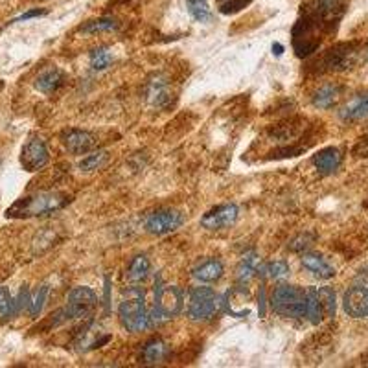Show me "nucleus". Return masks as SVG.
<instances>
[{
  "label": "nucleus",
  "mask_w": 368,
  "mask_h": 368,
  "mask_svg": "<svg viewBox=\"0 0 368 368\" xmlns=\"http://www.w3.org/2000/svg\"><path fill=\"white\" fill-rule=\"evenodd\" d=\"M184 218L179 210L173 208H160V210L149 214L145 220V230L153 236H164V234L175 232L177 228L183 225Z\"/></svg>",
  "instance_id": "9"
},
{
  "label": "nucleus",
  "mask_w": 368,
  "mask_h": 368,
  "mask_svg": "<svg viewBox=\"0 0 368 368\" xmlns=\"http://www.w3.org/2000/svg\"><path fill=\"white\" fill-rule=\"evenodd\" d=\"M306 317L312 324H320L324 320V310L320 306L317 287L306 290Z\"/></svg>",
  "instance_id": "23"
},
{
  "label": "nucleus",
  "mask_w": 368,
  "mask_h": 368,
  "mask_svg": "<svg viewBox=\"0 0 368 368\" xmlns=\"http://www.w3.org/2000/svg\"><path fill=\"white\" fill-rule=\"evenodd\" d=\"M65 72L59 71V68H48V71H43L37 76L36 88L43 94H52V92L59 91L65 85Z\"/></svg>",
  "instance_id": "19"
},
{
  "label": "nucleus",
  "mask_w": 368,
  "mask_h": 368,
  "mask_svg": "<svg viewBox=\"0 0 368 368\" xmlns=\"http://www.w3.org/2000/svg\"><path fill=\"white\" fill-rule=\"evenodd\" d=\"M107 160H109V153H107V151H94V153L87 155V157L78 164V168L81 171H94L106 166Z\"/></svg>",
  "instance_id": "29"
},
{
  "label": "nucleus",
  "mask_w": 368,
  "mask_h": 368,
  "mask_svg": "<svg viewBox=\"0 0 368 368\" xmlns=\"http://www.w3.org/2000/svg\"><path fill=\"white\" fill-rule=\"evenodd\" d=\"M149 275H151V262L145 255H136L129 262L128 271H126V278L131 284H142V282L148 280Z\"/></svg>",
  "instance_id": "21"
},
{
  "label": "nucleus",
  "mask_w": 368,
  "mask_h": 368,
  "mask_svg": "<svg viewBox=\"0 0 368 368\" xmlns=\"http://www.w3.org/2000/svg\"><path fill=\"white\" fill-rule=\"evenodd\" d=\"M312 243H313L312 234H300V236H297L293 241H291L290 249L293 250V252H304V250L312 247Z\"/></svg>",
  "instance_id": "34"
},
{
  "label": "nucleus",
  "mask_w": 368,
  "mask_h": 368,
  "mask_svg": "<svg viewBox=\"0 0 368 368\" xmlns=\"http://www.w3.org/2000/svg\"><path fill=\"white\" fill-rule=\"evenodd\" d=\"M14 315H17V310H15V300L9 295L8 287H0V319H11Z\"/></svg>",
  "instance_id": "31"
},
{
  "label": "nucleus",
  "mask_w": 368,
  "mask_h": 368,
  "mask_svg": "<svg viewBox=\"0 0 368 368\" xmlns=\"http://www.w3.org/2000/svg\"><path fill=\"white\" fill-rule=\"evenodd\" d=\"M341 92L342 88L339 87V85H333V83L322 85V87H319L315 92H313V96H312L313 106H315L317 109H332V107L339 101V98H341Z\"/></svg>",
  "instance_id": "20"
},
{
  "label": "nucleus",
  "mask_w": 368,
  "mask_h": 368,
  "mask_svg": "<svg viewBox=\"0 0 368 368\" xmlns=\"http://www.w3.org/2000/svg\"><path fill=\"white\" fill-rule=\"evenodd\" d=\"M88 63H91V68L96 72L107 71L113 63V52H111L107 46H98L91 52L88 56Z\"/></svg>",
  "instance_id": "26"
},
{
  "label": "nucleus",
  "mask_w": 368,
  "mask_h": 368,
  "mask_svg": "<svg viewBox=\"0 0 368 368\" xmlns=\"http://www.w3.org/2000/svg\"><path fill=\"white\" fill-rule=\"evenodd\" d=\"M368 116V94L354 98L348 101L347 106L341 109V118L347 122H354V120H363Z\"/></svg>",
  "instance_id": "22"
},
{
  "label": "nucleus",
  "mask_w": 368,
  "mask_h": 368,
  "mask_svg": "<svg viewBox=\"0 0 368 368\" xmlns=\"http://www.w3.org/2000/svg\"><path fill=\"white\" fill-rule=\"evenodd\" d=\"M50 160L46 142L41 136H30L26 144L22 145L21 151V166L26 171L43 170Z\"/></svg>",
  "instance_id": "8"
},
{
  "label": "nucleus",
  "mask_w": 368,
  "mask_h": 368,
  "mask_svg": "<svg viewBox=\"0 0 368 368\" xmlns=\"http://www.w3.org/2000/svg\"><path fill=\"white\" fill-rule=\"evenodd\" d=\"M300 263L306 271L312 272L313 276L320 278V280H329L335 276V269L326 262L324 258L317 252H304L302 258H300Z\"/></svg>",
  "instance_id": "17"
},
{
  "label": "nucleus",
  "mask_w": 368,
  "mask_h": 368,
  "mask_svg": "<svg viewBox=\"0 0 368 368\" xmlns=\"http://www.w3.org/2000/svg\"><path fill=\"white\" fill-rule=\"evenodd\" d=\"M43 15H46V9H31V11H28V14L14 19L11 22H22V21H28V19H34V17H43Z\"/></svg>",
  "instance_id": "35"
},
{
  "label": "nucleus",
  "mask_w": 368,
  "mask_h": 368,
  "mask_svg": "<svg viewBox=\"0 0 368 368\" xmlns=\"http://www.w3.org/2000/svg\"><path fill=\"white\" fill-rule=\"evenodd\" d=\"M342 307L347 315L354 319H363L368 317V287L367 285H354L344 293L342 298Z\"/></svg>",
  "instance_id": "14"
},
{
  "label": "nucleus",
  "mask_w": 368,
  "mask_h": 368,
  "mask_svg": "<svg viewBox=\"0 0 368 368\" xmlns=\"http://www.w3.org/2000/svg\"><path fill=\"white\" fill-rule=\"evenodd\" d=\"M258 255L256 252H249V255L243 256V260L240 262L236 269V278L240 284H247L250 282V278L255 275H258Z\"/></svg>",
  "instance_id": "24"
},
{
  "label": "nucleus",
  "mask_w": 368,
  "mask_h": 368,
  "mask_svg": "<svg viewBox=\"0 0 368 368\" xmlns=\"http://www.w3.org/2000/svg\"><path fill=\"white\" fill-rule=\"evenodd\" d=\"M258 275L263 276V278H272V280H284V278H287L291 275V269L284 260H276V262L260 265Z\"/></svg>",
  "instance_id": "25"
},
{
  "label": "nucleus",
  "mask_w": 368,
  "mask_h": 368,
  "mask_svg": "<svg viewBox=\"0 0 368 368\" xmlns=\"http://www.w3.org/2000/svg\"><path fill=\"white\" fill-rule=\"evenodd\" d=\"M98 306V297L91 287H74L68 293L65 312L68 320L72 319H87L94 313Z\"/></svg>",
  "instance_id": "7"
},
{
  "label": "nucleus",
  "mask_w": 368,
  "mask_h": 368,
  "mask_svg": "<svg viewBox=\"0 0 368 368\" xmlns=\"http://www.w3.org/2000/svg\"><path fill=\"white\" fill-rule=\"evenodd\" d=\"M118 28V22L114 21L113 17H101L94 19V21H88L87 24L79 28L83 34H106V31H113Z\"/></svg>",
  "instance_id": "27"
},
{
  "label": "nucleus",
  "mask_w": 368,
  "mask_h": 368,
  "mask_svg": "<svg viewBox=\"0 0 368 368\" xmlns=\"http://www.w3.org/2000/svg\"><path fill=\"white\" fill-rule=\"evenodd\" d=\"M272 312L287 319L306 317V290L297 285L282 284L271 295Z\"/></svg>",
  "instance_id": "4"
},
{
  "label": "nucleus",
  "mask_w": 368,
  "mask_h": 368,
  "mask_svg": "<svg viewBox=\"0 0 368 368\" xmlns=\"http://www.w3.org/2000/svg\"><path fill=\"white\" fill-rule=\"evenodd\" d=\"M341 163H342L341 149L333 148V145L320 149V151H317V153L313 155V166H315L317 171L322 173V175H329V173H333L335 170H339Z\"/></svg>",
  "instance_id": "15"
},
{
  "label": "nucleus",
  "mask_w": 368,
  "mask_h": 368,
  "mask_svg": "<svg viewBox=\"0 0 368 368\" xmlns=\"http://www.w3.org/2000/svg\"><path fill=\"white\" fill-rule=\"evenodd\" d=\"M355 46L354 44H337L333 48L326 50L324 56L315 63L317 71L320 72H339L347 71L355 63Z\"/></svg>",
  "instance_id": "6"
},
{
  "label": "nucleus",
  "mask_w": 368,
  "mask_h": 368,
  "mask_svg": "<svg viewBox=\"0 0 368 368\" xmlns=\"http://www.w3.org/2000/svg\"><path fill=\"white\" fill-rule=\"evenodd\" d=\"M144 96L149 106L155 109H164L171 101V85L168 76L153 74L148 78L144 87Z\"/></svg>",
  "instance_id": "11"
},
{
  "label": "nucleus",
  "mask_w": 368,
  "mask_h": 368,
  "mask_svg": "<svg viewBox=\"0 0 368 368\" xmlns=\"http://www.w3.org/2000/svg\"><path fill=\"white\" fill-rule=\"evenodd\" d=\"M220 306V297L215 295L212 287H192L188 291V304H186V313L192 320H210L218 312Z\"/></svg>",
  "instance_id": "5"
},
{
  "label": "nucleus",
  "mask_w": 368,
  "mask_h": 368,
  "mask_svg": "<svg viewBox=\"0 0 368 368\" xmlns=\"http://www.w3.org/2000/svg\"><path fill=\"white\" fill-rule=\"evenodd\" d=\"M170 355V344L164 339L153 337L149 339L140 352V359L144 364H160Z\"/></svg>",
  "instance_id": "16"
},
{
  "label": "nucleus",
  "mask_w": 368,
  "mask_h": 368,
  "mask_svg": "<svg viewBox=\"0 0 368 368\" xmlns=\"http://www.w3.org/2000/svg\"><path fill=\"white\" fill-rule=\"evenodd\" d=\"M237 206L232 203H227V205H218L215 208L206 212L201 218V227L206 230H212V232H218V230H225V228H230L237 221Z\"/></svg>",
  "instance_id": "10"
},
{
  "label": "nucleus",
  "mask_w": 368,
  "mask_h": 368,
  "mask_svg": "<svg viewBox=\"0 0 368 368\" xmlns=\"http://www.w3.org/2000/svg\"><path fill=\"white\" fill-rule=\"evenodd\" d=\"M342 0H312L304 6L302 17L293 28V48L298 57L312 56L319 48L322 36L342 15Z\"/></svg>",
  "instance_id": "1"
},
{
  "label": "nucleus",
  "mask_w": 368,
  "mask_h": 368,
  "mask_svg": "<svg viewBox=\"0 0 368 368\" xmlns=\"http://www.w3.org/2000/svg\"><path fill=\"white\" fill-rule=\"evenodd\" d=\"M215 2H218V8H220L221 14L230 15L245 8V6L250 4L252 0H215Z\"/></svg>",
  "instance_id": "32"
},
{
  "label": "nucleus",
  "mask_w": 368,
  "mask_h": 368,
  "mask_svg": "<svg viewBox=\"0 0 368 368\" xmlns=\"http://www.w3.org/2000/svg\"><path fill=\"white\" fill-rule=\"evenodd\" d=\"M317 295H319L320 306L324 310V317H335V291L332 287H317Z\"/></svg>",
  "instance_id": "30"
},
{
  "label": "nucleus",
  "mask_w": 368,
  "mask_h": 368,
  "mask_svg": "<svg viewBox=\"0 0 368 368\" xmlns=\"http://www.w3.org/2000/svg\"><path fill=\"white\" fill-rule=\"evenodd\" d=\"M71 203V195L65 192H37L21 198L6 210L9 220H30L56 214Z\"/></svg>",
  "instance_id": "2"
},
{
  "label": "nucleus",
  "mask_w": 368,
  "mask_h": 368,
  "mask_svg": "<svg viewBox=\"0 0 368 368\" xmlns=\"http://www.w3.org/2000/svg\"><path fill=\"white\" fill-rule=\"evenodd\" d=\"M46 295H48V287L43 285L39 291L36 293V297L30 300V315L31 317H39V313L43 312V306L46 302Z\"/></svg>",
  "instance_id": "33"
},
{
  "label": "nucleus",
  "mask_w": 368,
  "mask_h": 368,
  "mask_svg": "<svg viewBox=\"0 0 368 368\" xmlns=\"http://www.w3.org/2000/svg\"><path fill=\"white\" fill-rule=\"evenodd\" d=\"M225 267L220 260H205V262L198 263L195 267L192 269V276L201 284H214L223 276Z\"/></svg>",
  "instance_id": "18"
},
{
  "label": "nucleus",
  "mask_w": 368,
  "mask_h": 368,
  "mask_svg": "<svg viewBox=\"0 0 368 368\" xmlns=\"http://www.w3.org/2000/svg\"><path fill=\"white\" fill-rule=\"evenodd\" d=\"M155 306L170 319L177 317L184 310V291L175 285L170 287H158L155 291Z\"/></svg>",
  "instance_id": "13"
},
{
  "label": "nucleus",
  "mask_w": 368,
  "mask_h": 368,
  "mask_svg": "<svg viewBox=\"0 0 368 368\" xmlns=\"http://www.w3.org/2000/svg\"><path fill=\"white\" fill-rule=\"evenodd\" d=\"M272 53H275V56H282V53H284V46H282L280 43H275L272 44Z\"/></svg>",
  "instance_id": "36"
},
{
  "label": "nucleus",
  "mask_w": 368,
  "mask_h": 368,
  "mask_svg": "<svg viewBox=\"0 0 368 368\" xmlns=\"http://www.w3.org/2000/svg\"><path fill=\"white\" fill-rule=\"evenodd\" d=\"M61 144L65 145V149L72 155H83L88 153L91 149H94L98 145V138L94 133L85 131V129H65L61 133Z\"/></svg>",
  "instance_id": "12"
},
{
  "label": "nucleus",
  "mask_w": 368,
  "mask_h": 368,
  "mask_svg": "<svg viewBox=\"0 0 368 368\" xmlns=\"http://www.w3.org/2000/svg\"><path fill=\"white\" fill-rule=\"evenodd\" d=\"M120 324L129 333H140L149 328V315L145 307L144 291L140 287H131L123 295L118 306Z\"/></svg>",
  "instance_id": "3"
},
{
  "label": "nucleus",
  "mask_w": 368,
  "mask_h": 368,
  "mask_svg": "<svg viewBox=\"0 0 368 368\" xmlns=\"http://www.w3.org/2000/svg\"><path fill=\"white\" fill-rule=\"evenodd\" d=\"M186 8H188V14L199 22H210L214 17L206 0H186Z\"/></svg>",
  "instance_id": "28"
}]
</instances>
